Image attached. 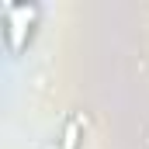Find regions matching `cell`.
Wrapping results in <instances>:
<instances>
[{"instance_id":"1","label":"cell","mask_w":149,"mask_h":149,"mask_svg":"<svg viewBox=\"0 0 149 149\" xmlns=\"http://www.w3.org/2000/svg\"><path fill=\"white\" fill-rule=\"evenodd\" d=\"M35 21H38V7L35 3H10L7 7V28H3V35H7V45L14 52L28 42Z\"/></svg>"}]
</instances>
